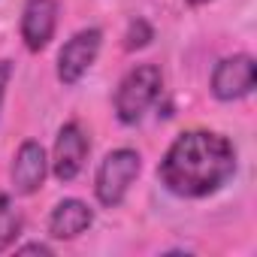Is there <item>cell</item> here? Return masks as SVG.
Returning a JSON list of instances; mask_svg holds the SVG:
<instances>
[{"label":"cell","instance_id":"obj_1","mask_svg":"<svg viewBox=\"0 0 257 257\" xmlns=\"http://www.w3.org/2000/svg\"><path fill=\"white\" fill-rule=\"evenodd\" d=\"M236 173V149L227 137L212 131H185L173 140L158 164L161 185L185 200L215 194Z\"/></svg>","mask_w":257,"mask_h":257},{"label":"cell","instance_id":"obj_2","mask_svg":"<svg viewBox=\"0 0 257 257\" xmlns=\"http://www.w3.org/2000/svg\"><path fill=\"white\" fill-rule=\"evenodd\" d=\"M164 73L155 64H140L127 73L115 88V115L121 124H140L149 106L161 97Z\"/></svg>","mask_w":257,"mask_h":257},{"label":"cell","instance_id":"obj_3","mask_svg":"<svg viewBox=\"0 0 257 257\" xmlns=\"http://www.w3.org/2000/svg\"><path fill=\"white\" fill-rule=\"evenodd\" d=\"M143 170V158L140 152L134 149H115L103 158V164L97 167V176H94V194L100 200V206L106 209H115L121 206V200L127 197L134 179L140 176Z\"/></svg>","mask_w":257,"mask_h":257},{"label":"cell","instance_id":"obj_4","mask_svg":"<svg viewBox=\"0 0 257 257\" xmlns=\"http://www.w3.org/2000/svg\"><path fill=\"white\" fill-rule=\"evenodd\" d=\"M100 43H103L100 28H85V31L73 34V37L64 43L61 55H58V79H61L64 85H76V82L91 70V64L97 61Z\"/></svg>","mask_w":257,"mask_h":257},{"label":"cell","instance_id":"obj_5","mask_svg":"<svg viewBox=\"0 0 257 257\" xmlns=\"http://www.w3.org/2000/svg\"><path fill=\"white\" fill-rule=\"evenodd\" d=\"M88 152H91V143H88V134L76 121H67L61 131H58V140H55V155H52V173L58 182H73L85 161H88Z\"/></svg>","mask_w":257,"mask_h":257},{"label":"cell","instance_id":"obj_6","mask_svg":"<svg viewBox=\"0 0 257 257\" xmlns=\"http://www.w3.org/2000/svg\"><path fill=\"white\" fill-rule=\"evenodd\" d=\"M254 91V58L251 55H233L218 61L212 70V94L224 103L242 100Z\"/></svg>","mask_w":257,"mask_h":257},{"label":"cell","instance_id":"obj_7","mask_svg":"<svg viewBox=\"0 0 257 257\" xmlns=\"http://www.w3.org/2000/svg\"><path fill=\"white\" fill-rule=\"evenodd\" d=\"M58 0H28L22 10V40L31 52H43L58 28Z\"/></svg>","mask_w":257,"mask_h":257},{"label":"cell","instance_id":"obj_8","mask_svg":"<svg viewBox=\"0 0 257 257\" xmlns=\"http://www.w3.org/2000/svg\"><path fill=\"white\" fill-rule=\"evenodd\" d=\"M46 173H49L46 149L37 140L22 143V149L16 155V164H13V188H16V194H22V197L37 194L43 188V182H46Z\"/></svg>","mask_w":257,"mask_h":257},{"label":"cell","instance_id":"obj_9","mask_svg":"<svg viewBox=\"0 0 257 257\" xmlns=\"http://www.w3.org/2000/svg\"><path fill=\"white\" fill-rule=\"evenodd\" d=\"M91 224H94L91 206L82 203V200H76V197L61 200L52 209V215H49V233H52V239H64V242L82 236Z\"/></svg>","mask_w":257,"mask_h":257},{"label":"cell","instance_id":"obj_10","mask_svg":"<svg viewBox=\"0 0 257 257\" xmlns=\"http://www.w3.org/2000/svg\"><path fill=\"white\" fill-rule=\"evenodd\" d=\"M25 218L16 206V200L10 194H0V251H7L16 245V239L22 236Z\"/></svg>","mask_w":257,"mask_h":257},{"label":"cell","instance_id":"obj_11","mask_svg":"<svg viewBox=\"0 0 257 257\" xmlns=\"http://www.w3.org/2000/svg\"><path fill=\"white\" fill-rule=\"evenodd\" d=\"M152 40H155L152 25H149L146 19H134V22H131V28H127V34H124V49H127V52H134V49L149 46Z\"/></svg>","mask_w":257,"mask_h":257},{"label":"cell","instance_id":"obj_12","mask_svg":"<svg viewBox=\"0 0 257 257\" xmlns=\"http://www.w3.org/2000/svg\"><path fill=\"white\" fill-rule=\"evenodd\" d=\"M10 79H13V61H0V106H4V97H7Z\"/></svg>","mask_w":257,"mask_h":257},{"label":"cell","instance_id":"obj_13","mask_svg":"<svg viewBox=\"0 0 257 257\" xmlns=\"http://www.w3.org/2000/svg\"><path fill=\"white\" fill-rule=\"evenodd\" d=\"M19 251H22V254H52V248H49L46 242H31V245H22Z\"/></svg>","mask_w":257,"mask_h":257},{"label":"cell","instance_id":"obj_14","mask_svg":"<svg viewBox=\"0 0 257 257\" xmlns=\"http://www.w3.org/2000/svg\"><path fill=\"white\" fill-rule=\"evenodd\" d=\"M191 7H203V4H209V0H188Z\"/></svg>","mask_w":257,"mask_h":257}]
</instances>
